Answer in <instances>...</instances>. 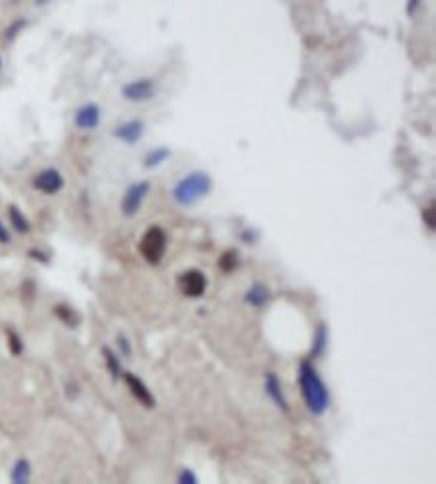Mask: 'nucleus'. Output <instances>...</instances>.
<instances>
[{"mask_svg": "<svg viewBox=\"0 0 436 484\" xmlns=\"http://www.w3.org/2000/svg\"><path fill=\"white\" fill-rule=\"evenodd\" d=\"M298 386H300L301 398H304L308 412L316 418L324 416L330 408L332 396H330V388L324 382V378L320 376L318 368L313 366L310 358L298 364Z\"/></svg>", "mask_w": 436, "mask_h": 484, "instance_id": "1", "label": "nucleus"}, {"mask_svg": "<svg viewBox=\"0 0 436 484\" xmlns=\"http://www.w3.org/2000/svg\"><path fill=\"white\" fill-rule=\"evenodd\" d=\"M213 189V179L205 171H191L185 177H181L171 189V199L179 207H193L205 199Z\"/></svg>", "mask_w": 436, "mask_h": 484, "instance_id": "2", "label": "nucleus"}, {"mask_svg": "<svg viewBox=\"0 0 436 484\" xmlns=\"http://www.w3.org/2000/svg\"><path fill=\"white\" fill-rule=\"evenodd\" d=\"M167 247H169L167 231L159 225H151L139 240V254L149 266H159L163 261Z\"/></svg>", "mask_w": 436, "mask_h": 484, "instance_id": "3", "label": "nucleus"}, {"mask_svg": "<svg viewBox=\"0 0 436 484\" xmlns=\"http://www.w3.org/2000/svg\"><path fill=\"white\" fill-rule=\"evenodd\" d=\"M207 285H209V280L201 269H185L177 275L179 292L185 297H191V299L204 296L207 292Z\"/></svg>", "mask_w": 436, "mask_h": 484, "instance_id": "4", "label": "nucleus"}, {"mask_svg": "<svg viewBox=\"0 0 436 484\" xmlns=\"http://www.w3.org/2000/svg\"><path fill=\"white\" fill-rule=\"evenodd\" d=\"M149 193V181H137L133 185H129L127 191H125L123 199H121V213L125 217H135L141 211V207H143V203H145Z\"/></svg>", "mask_w": 436, "mask_h": 484, "instance_id": "5", "label": "nucleus"}, {"mask_svg": "<svg viewBox=\"0 0 436 484\" xmlns=\"http://www.w3.org/2000/svg\"><path fill=\"white\" fill-rule=\"evenodd\" d=\"M263 390H266V396L275 404L278 410H282L284 414L292 412V406H289V400H287L286 392H284L282 380H280V376L273 370H268L263 374Z\"/></svg>", "mask_w": 436, "mask_h": 484, "instance_id": "6", "label": "nucleus"}, {"mask_svg": "<svg viewBox=\"0 0 436 484\" xmlns=\"http://www.w3.org/2000/svg\"><path fill=\"white\" fill-rule=\"evenodd\" d=\"M155 93H157V82L153 79H137V81L123 85V89H121L125 101H131V103L151 101L155 97Z\"/></svg>", "mask_w": 436, "mask_h": 484, "instance_id": "7", "label": "nucleus"}, {"mask_svg": "<svg viewBox=\"0 0 436 484\" xmlns=\"http://www.w3.org/2000/svg\"><path fill=\"white\" fill-rule=\"evenodd\" d=\"M32 187L44 193V195H56L58 191H63V187H65V177L61 175V171L49 167V169H42L41 173L35 175Z\"/></svg>", "mask_w": 436, "mask_h": 484, "instance_id": "8", "label": "nucleus"}, {"mask_svg": "<svg viewBox=\"0 0 436 484\" xmlns=\"http://www.w3.org/2000/svg\"><path fill=\"white\" fill-rule=\"evenodd\" d=\"M123 380L125 384H127V388H129V392H131V396H133L141 406H145V408H155V406H157V400H155L153 392L147 388V384L137 376V374H133V372H123Z\"/></svg>", "mask_w": 436, "mask_h": 484, "instance_id": "9", "label": "nucleus"}, {"mask_svg": "<svg viewBox=\"0 0 436 484\" xmlns=\"http://www.w3.org/2000/svg\"><path fill=\"white\" fill-rule=\"evenodd\" d=\"M101 123V108L95 103H87L75 113V125L81 131H95Z\"/></svg>", "mask_w": 436, "mask_h": 484, "instance_id": "10", "label": "nucleus"}, {"mask_svg": "<svg viewBox=\"0 0 436 484\" xmlns=\"http://www.w3.org/2000/svg\"><path fill=\"white\" fill-rule=\"evenodd\" d=\"M143 133H145V123L141 121V119H131V121L121 123V125L113 131V135H115L119 141L127 143V145H135V143H139Z\"/></svg>", "mask_w": 436, "mask_h": 484, "instance_id": "11", "label": "nucleus"}, {"mask_svg": "<svg viewBox=\"0 0 436 484\" xmlns=\"http://www.w3.org/2000/svg\"><path fill=\"white\" fill-rule=\"evenodd\" d=\"M330 348V328L326 322H318V328L313 330L312 346H310V360H320L326 356Z\"/></svg>", "mask_w": 436, "mask_h": 484, "instance_id": "12", "label": "nucleus"}, {"mask_svg": "<svg viewBox=\"0 0 436 484\" xmlns=\"http://www.w3.org/2000/svg\"><path fill=\"white\" fill-rule=\"evenodd\" d=\"M270 299H272V292H270V287L266 283L261 282L251 283L246 290V294H244V302L249 308L256 309L266 308L270 304Z\"/></svg>", "mask_w": 436, "mask_h": 484, "instance_id": "13", "label": "nucleus"}, {"mask_svg": "<svg viewBox=\"0 0 436 484\" xmlns=\"http://www.w3.org/2000/svg\"><path fill=\"white\" fill-rule=\"evenodd\" d=\"M101 354H103V360H105V366H107V370H109L111 378H113V380H119V378L123 376V366H121L119 354L111 350L109 346H103Z\"/></svg>", "mask_w": 436, "mask_h": 484, "instance_id": "14", "label": "nucleus"}, {"mask_svg": "<svg viewBox=\"0 0 436 484\" xmlns=\"http://www.w3.org/2000/svg\"><path fill=\"white\" fill-rule=\"evenodd\" d=\"M30 474H32V469H30V462L27 458H18L13 464V471H11V480L14 484H27L30 480Z\"/></svg>", "mask_w": 436, "mask_h": 484, "instance_id": "15", "label": "nucleus"}, {"mask_svg": "<svg viewBox=\"0 0 436 484\" xmlns=\"http://www.w3.org/2000/svg\"><path fill=\"white\" fill-rule=\"evenodd\" d=\"M169 157H171V149L161 145V147L151 149L149 153L145 155V159H143V165H145V169H155V167L163 165Z\"/></svg>", "mask_w": 436, "mask_h": 484, "instance_id": "16", "label": "nucleus"}, {"mask_svg": "<svg viewBox=\"0 0 436 484\" xmlns=\"http://www.w3.org/2000/svg\"><path fill=\"white\" fill-rule=\"evenodd\" d=\"M8 219H11V225H13L16 233H30V221L16 205L8 207Z\"/></svg>", "mask_w": 436, "mask_h": 484, "instance_id": "17", "label": "nucleus"}, {"mask_svg": "<svg viewBox=\"0 0 436 484\" xmlns=\"http://www.w3.org/2000/svg\"><path fill=\"white\" fill-rule=\"evenodd\" d=\"M55 316L61 320V322L68 325V328H77L79 322H81V316L70 308V306H65V304H58L55 306Z\"/></svg>", "mask_w": 436, "mask_h": 484, "instance_id": "18", "label": "nucleus"}, {"mask_svg": "<svg viewBox=\"0 0 436 484\" xmlns=\"http://www.w3.org/2000/svg\"><path fill=\"white\" fill-rule=\"evenodd\" d=\"M237 266H239V254H237L235 249L223 252L221 257L218 259V268L221 269L223 273H232V271L237 269Z\"/></svg>", "mask_w": 436, "mask_h": 484, "instance_id": "19", "label": "nucleus"}, {"mask_svg": "<svg viewBox=\"0 0 436 484\" xmlns=\"http://www.w3.org/2000/svg\"><path fill=\"white\" fill-rule=\"evenodd\" d=\"M6 342H8V350H11V354L13 356H20L23 354V350H25V344H23V337H20V334L18 332H14V330H6Z\"/></svg>", "mask_w": 436, "mask_h": 484, "instance_id": "20", "label": "nucleus"}, {"mask_svg": "<svg viewBox=\"0 0 436 484\" xmlns=\"http://www.w3.org/2000/svg\"><path fill=\"white\" fill-rule=\"evenodd\" d=\"M25 27H27V20H25V18H16L13 25L6 28V32H4V39H6L8 42L14 41V39L20 35V30H23Z\"/></svg>", "mask_w": 436, "mask_h": 484, "instance_id": "21", "label": "nucleus"}, {"mask_svg": "<svg viewBox=\"0 0 436 484\" xmlns=\"http://www.w3.org/2000/svg\"><path fill=\"white\" fill-rule=\"evenodd\" d=\"M199 483V478H197V474L191 471V469H181V471L177 472V484H197Z\"/></svg>", "mask_w": 436, "mask_h": 484, "instance_id": "22", "label": "nucleus"}, {"mask_svg": "<svg viewBox=\"0 0 436 484\" xmlns=\"http://www.w3.org/2000/svg\"><path fill=\"white\" fill-rule=\"evenodd\" d=\"M117 348H119V354H121V356H125V358H131L133 350H131V344H129V340H127V337L117 336Z\"/></svg>", "mask_w": 436, "mask_h": 484, "instance_id": "23", "label": "nucleus"}, {"mask_svg": "<svg viewBox=\"0 0 436 484\" xmlns=\"http://www.w3.org/2000/svg\"><path fill=\"white\" fill-rule=\"evenodd\" d=\"M28 257H30V259H35V261H39V263H44V266H49V263H51V257L46 256L44 252H41V249H37V247L28 249Z\"/></svg>", "mask_w": 436, "mask_h": 484, "instance_id": "24", "label": "nucleus"}, {"mask_svg": "<svg viewBox=\"0 0 436 484\" xmlns=\"http://www.w3.org/2000/svg\"><path fill=\"white\" fill-rule=\"evenodd\" d=\"M424 223H426V228L435 229V207H428V209H424Z\"/></svg>", "mask_w": 436, "mask_h": 484, "instance_id": "25", "label": "nucleus"}, {"mask_svg": "<svg viewBox=\"0 0 436 484\" xmlns=\"http://www.w3.org/2000/svg\"><path fill=\"white\" fill-rule=\"evenodd\" d=\"M421 4H423V0H409V2H406V14H409V16H414V14L418 13Z\"/></svg>", "mask_w": 436, "mask_h": 484, "instance_id": "26", "label": "nucleus"}, {"mask_svg": "<svg viewBox=\"0 0 436 484\" xmlns=\"http://www.w3.org/2000/svg\"><path fill=\"white\" fill-rule=\"evenodd\" d=\"M11 242H13V237H11V233H8V228H4V223L0 221V243H2V245H8Z\"/></svg>", "mask_w": 436, "mask_h": 484, "instance_id": "27", "label": "nucleus"}, {"mask_svg": "<svg viewBox=\"0 0 436 484\" xmlns=\"http://www.w3.org/2000/svg\"><path fill=\"white\" fill-rule=\"evenodd\" d=\"M44 2H46V0H37V4H44Z\"/></svg>", "mask_w": 436, "mask_h": 484, "instance_id": "28", "label": "nucleus"}]
</instances>
